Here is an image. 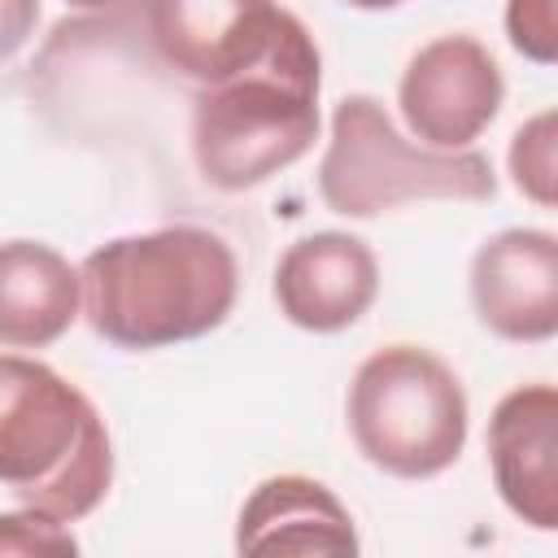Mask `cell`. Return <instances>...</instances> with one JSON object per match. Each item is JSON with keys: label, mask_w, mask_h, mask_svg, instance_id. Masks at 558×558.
<instances>
[{"label": "cell", "mask_w": 558, "mask_h": 558, "mask_svg": "<svg viewBox=\"0 0 558 558\" xmlns=\"http://www.w3.org/2000/svg\"><path fill=\"white\" fill-rule=\"evenodd\" d=\"M83 318L118 349H170L227 323L240 292L231 244L192 222L118 235L78 266Z\"/></svg>", "instance_id": "1"}, {"label": "cell", "mask_w": 558, "mask_h": 558, "mask_svg": "<svg viewBox=\"0 0 558 558\" xmlns=\"http://www.w3.org/2000/svg\"><path fill=\"white\" fill-rule=\"evenodd\" d=\"M318 44L288 13L262 61L196 92L192 161L201 179L218 192H248L301 161L318 140Z\"/></svg>", "instance_id": "2"}, {"label": "cell", "mask_w": 558, "mask_h": 558, "mask_svg": "<svg viewBox=\"0 0 558 558\" xmlns=\"http://www.w3.org/2000/svg\"><path fill=\"white\" fill-rule=\"evenodd\" d=\"M0 484L61 523L92 514L113 484L100 410L52 366L0 353Z\"/></svg>", "instance_id": "3"}, {"label": "cell", "mask_w": 558, "mask_h": 558, "mask_svg": "<svg viewBox=\"0 0 558 558\" xmlns=\"http://www.w3.org/2000/svg\"><path fill=\"white\" fill-rule=\"evenodd\" d=\"M318 196L331 214L375 218L410 201H493L497 174L475 148L445 153L410 144L375 96L353 92L331 109Z\"/></svg>", "instance_id": "4"}, {"label": "cell", "mask_w": 558, "mask_h": 558, "mask_svg": "<svg viewBox=\"0 0 558 558\" xmlns=\"http://www.w3.org/2000/svg\"><path fill=\"white\" fill-rule=\"evenodd\" d=\"M349 432L357 453L397 480H432L462 458L466 392L445 357L418 344L375 349L349 384Z\"/></svg>", "instance_id": "5"}, {"label": "cell", "mask_w": 558, "mask_h": 558, "mask_svg": "<svg viewBox=\"0 0 558 558\" xmlns=\"http://www.w3.org/2000/svg\"><path fill=\"white\" fill-rule=\"evenodd\" d=\"M506 78L475 35H440L423 44L397 83V105L414 140L427 148H471L501 113Z\"/></svg>", "instance_id": "6"}, {"label": "cell", "mask_w": 558, "mask_h": 558, "mask_svg": "<svg viewBox=\"0 0 558 558\" xmlns=\"http://www.w3.org/2000/svg\"><path fill=\"white\" fill-rule=\"evenodd\" d=\"M288 9L275 0H148L153 52L183 78L214 87L266 57Z\"/></svg>", "instance_id": "7"}, {"label": "cell", "mask_w": 558, "mask_h": 558, "mask_svg": "<svg viewBox=\"0 0 558 558\" xmlns=\"http://www.w3.org/2000/svg\"><path fill=\"white\" fill-rule=\"evenodd\" d=\"M475 318L514 344H541L558 331V240L541 227H506L471 257Z\"/></svg>", "instance_id": "8"}, {"label": "cell", "mask_w": 558, "mask_h": 558, "mask_svg": "<svg viewBox=\"0 0 558 558\" xmlns=\"http://www.w3.org/2000/svg\"><path fill=\"white\" fill-rule=\"evenodd\" d=\"M379 296V262L349 231H314L288 244L275 266V305L301 331H344Z\"/></svg>", "instance_id": "9"}, {"label": "cell", "mask_w": 558, "mask_h": 558, "mask_svg": "<svg viewBox=\"0 0 558 558\" xmlns=\"http://www.w3.org/2000/svg\"><path fill=\"white\" fill-rule=\"evenodd\" d=\"M493 484L514 519L536 532L558 527V392L523 384L506 392L488 418Z\"/></svg>", "instance_id": "10"}, {"label": "cell", "mask_w": 558, "mask_h": 558, "mask_svg": "<svg viewBox=\"0 0 558 558\" xmlns=\"http://www.w3.org/2000/svg\"><path fill=\"white\" fill-rule=\"evenodd\" d=\"M240 554H357L353 514L310 475L262 480L235 523Z\"/></svg>", "instance_id": "11"}, {"label": "cell", "mask_w": 558, "mask_h": 558, "mask_svg": "<svg viewBox=\"0 0 558 558\" xmlns=\"http://www.w3.org/2000/svg\"><path fill=\"white\" fill-rule=\"evenodd\" d=\"M83 314L70 257L44 240L0 244V349H48Z\"/></svg>", "instance_id": "12"}, {"label": "cell", "mask_w": 558, "mask_h": 558, "mask_svg": "<svg viewBox=\"0 0 558 558\" xmlns=\"http://www.w3.org/2000/svg\"><path fill=\"white\" fill-rule=\"evenodd\" d=\"M554 148H558V118H554V109L527 118L514 131V140H510V179L541 209L558 205V157H554Z\"/></svg>", "instance_id": "13"}, {"label": "cell", "mask_w": 558, "mask_h": 558, "mask_svg": "<svg viewBox=\"0 0 558 558\" xmlns=\"http://www.w3.org/2000/svg\"><path fill=\"white\" fill-rule=\"evenodd\" d=\"M0 554H17V558H39V554H52V558H70L78 554V541L70 536V527L35 506H22V510H4L0 514Z\"/></svg>", "instance_id": "14"}, {"label": "cell", "mask_w": 558, "mask_h": 558, "mask_svg": "<svg viewBox=\"0 0 558 558\" xmlns=\"http://www.w3.org/2000/svg\"><path fill=\"white\" fill-rule=\"evenodd\" d=\"M506 35L514 52H523L536 65L558 61V17L554 0H506Z\"/></svg>", "instance_id": "15"}, {"label": "cell", "mask_w": 558, "mask_h": 558, "mask_svg": "<svg viewBox=\"0 0 558 558\" xmlns=\"http://www.w3.org/2000/svg\"><path fill=\"white\" fill-rule=\"evenodd\" d=\"M39 22V0H0V61H9Z\"/></svg>", "instance_id": "16"}, {"label": "cell", "mask_w": 558, "mask_h": 558, "mask_svg": "<svg viewBox=\"0 0 558 558\" xmlns=\"http://www.w3.org/2000/svg\"><path fill=\"white\" fill-rule=\"evenodd\" d=\"M65 4L87 9V13H105V9H122V4H131V0H65Z\"/></svg>", "instance_id": "17"}, {"label": "cell", "mask_w": 558, "mask_h": 558, "mask_svg": "<svg viewBox=\"0 0 558 558\" xmlns=\"http://www.w3.org/2000/svg\"><path fill=\"white\" fill-rule=\"evenodd\" d=\"M344 4H353V9H371V13H379V9H397V4H405V0H344Z\"/></svg>", "instance_id": "18"}]
</instances>
